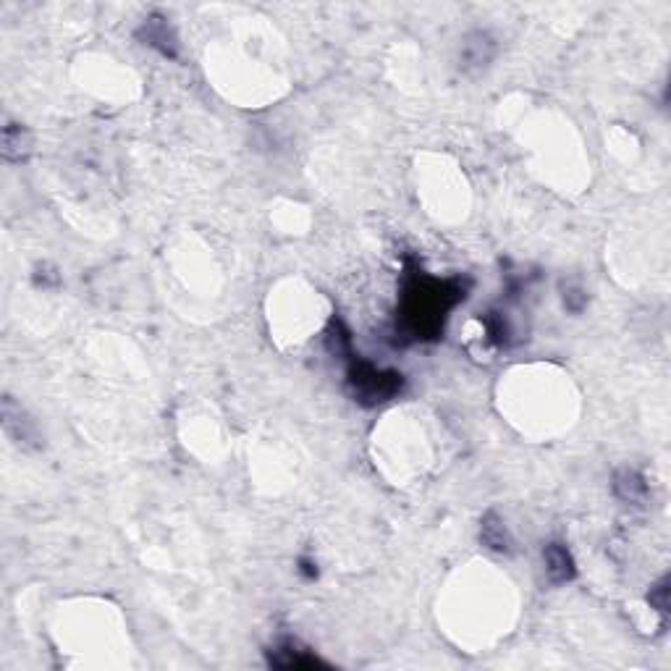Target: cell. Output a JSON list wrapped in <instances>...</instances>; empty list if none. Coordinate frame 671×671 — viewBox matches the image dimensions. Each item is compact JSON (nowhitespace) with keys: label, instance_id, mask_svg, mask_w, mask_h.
<instances>
[{"label":"cell","instance_id":"10","mask_svg":"<svg viewBox=\"0 0 671 671\" xmlns=\"http://www.w3.org/2000/svg\"><path fill=\"white\" fill-rule=\"evenodd\" d=\"M29 145H32V139H29L26 129H22L19 124H8L3 129V158L5 160H22V158H26L29 155Z\"/></svg>","mask_w":671,"mask_h":671},{"label":"cell","instance_id":"2","mask_svg":"<svg viewBox=\"0 0 671 671\" xmlns=\"http://www.w3.org/2000/svg\"><path fill=\"white\" fill-rule=\"evenodd\" d=\"M402 375L399 372H389V370H378L368 365V362H351L349 368V386L357 402H362L365 407L389 402L391 396H396L402 391Z\"/></svg>","mask_w":671,"mask_h":671},{"label":"cell","instance_id":"8","mask_svg":"<svg viewBox=\"0 0 671 671\" xmlns=\"http://www.w3.org/2000/svg\"><path fill=\"white\" fill-rule=\"evenodd\" d=\"M496 56V45L485 35V32H475L464 40V50H462V68H485Z\"/></svg>","mask_w":671,"mask_h":671},{"label":"cell","instance_id":"5","mask_svg":"<svg viewBox=\"0 0 671 671\" xmlns=\"http://www.w3.org/2000/svg\"><path fill=\"white\" fill-rule=\"evenodd\" d=\"M137 35H139L142 43L155 47L166 58H178V37H176L174 29L168 26V22L163 16H150L147 22L142 24V29Z\"/></svg>","mask_w":671,"mask_h":671},{"label":"cell","instance_id":"3","mask_svg":"<svg viewBox=\"0 0 671 671\" xmlns=\"http://www.w3.org/2000/svg\"><path fill=\"white\" fill-rule=\"evenodd\" d=\"M3 428L24 449H40L43 446V435L37 431L35 420H29L26 412L11 396L3 399Z\"/></svg>","mask_w":671,"mask_h":671},{"label":"cell","instance_id":"4","mask_svg":"<svg viewBox=\"0 0 671 671\" xmlns=\"http://www.w3.org/2000/svg\"><path fill=\"white\" fill-rule=\"evenodd\" d=\"M268 664L270 666H279V669H310V666H325L323 661L302 648L297 640L291 637H283L281 643H276L273 648L268 650Z\"/></svg>","mask_w":671,"mask_h":671},{"label":"cell","instance_id":"7","mask_svg":"<svg viewBox=\"0 0 671 671\" xmlns=\"http://www.w3.org/2000/svg\"><path fill=\"white\" fill-rule=\"evenodd\" d=\"M611 488H614V496L622 498L625 503H640V501H646V496H648V483H646V477L640 475L637 470H632V467L616 470V473H614Z\"/></svg>","mask_w":671,"mask_h":671},{"label":"cell","instance_id":"6","mask_svg":"<svg viewBox=\"0 0 671 671\" xmlns=\"http://www.w3.org/2000/svg\"><path fill=\"white\" fill-rule=\"evenodd\" d=\"M543 559H545V574H548L551 583L562 585L574 580L577 566H574V559H572V554H569V548L564 543H548L545 551H543Z\"/></svg>","mask_w":671,"mask_h":671},{"label":"cell","instance_id":"9","mask_svg":"<svg viewBox=\"0 0 671 671\" xmlns=\"http://www.w3.org/2000/svg\"><path fill=\"white\" fill-rule=\"evenodd\" d=\"M480 541L496 554L512 551V535L506 530V522L501 520L496 512H485V517L480 520Z\"/></svg>","mask_w":671,"mask_h":671},{"label":"cell","instance_id":"12","mask_svg":"<svg viewBox=\"0 0 671 671\" xmlns=\"http://www.w3.org/2000/svg\"><path fill=\"white\" fill-rule=\"evenodd\" d=\"M300 564H302V566H300V569H302V574H307L310 580H312V577H318V569H315V564L307 562V559H302Z\"/></svg>","mask_w":671,"mask_h":671},{"label":"cell","instance_id":"11","mask_svg":"<svg viewBox=\"0 0 671 671\" xmlns=\"http://www.w3.org/2000/svg\"><path fill=\"white\" fill-rule=\"evenodd\" d=\"M648 604L661 614H669V577H661L658 583L650 587Z\"/></svg>","mask_w":671,"mask_h":671},{"label":"cell","instance_id":"1","mask_svg":"<svg viewBox=\"0 0 671 671\" xmlns=\"http://www.w3.org/2000/svg\"><path fill=\"white\" fill-rule=\"evenodd\" d=\"M464 300V291L456 283H438L417 279L407 294V320L414 333H435L441 328L443 312Z\"/></svg>","mask_w":671,"mask_h":671}]
</instances>
